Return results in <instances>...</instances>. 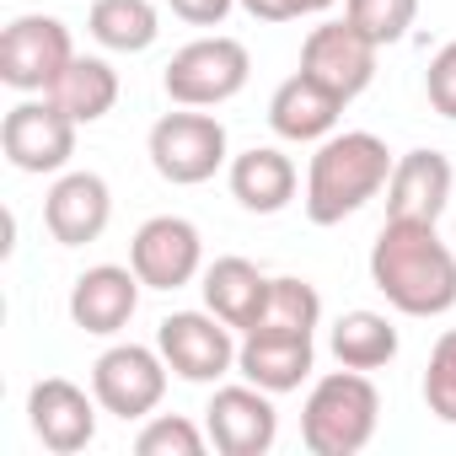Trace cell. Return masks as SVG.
Wrapping results in <instances>:
<instances>
[{"instance_id": "6da1fadb", "label": "cell", "mask_w": 456, "mask_h": 456, "mask_svg": "<svg viewBox=\"0 0 456 456\" xmlns=\"http://www.w3.org/2000/svg\"><path fill=\"white\" fill-rule=\"evenodd\" d=\"M370 285L403 317H440L456 306V253L435 220H387L370 248Z\"/></svg>"}, {"instance_id": "7a4b0ae2", "label": "cell", "mask_w": 456, "mask_h": 456, "mask_svg": "<svg viewBox=\"0 0 456 456\" xmlns=\"http://www.w3.org/2000/svg\"><path fill=\"white\" fill-rule=\"evenodd\" d=\"M392 151L370 129H344L328 134L306 167V220L312 225H338L360 204H370L392 183Z\"/></svg>"}, {"instance_id": "3957f363", "label": "cell", "mask_w": 456, "mask_h": 456, "mask_svg": "<svg viewBox=\"0 0 456 456\" xmlns=\"http://www.w3.org/2000/svg\"><path fill=\"white\" fill-rule=\"evenodd\" d=\"M381 424V392L365 370H333L312 387L301 408V440L312 456H360Z\"/></svg>"}, {"instance_id": "277c9868", "label": "cell", "mask_w": 456, "mask_h": 456, "mask_svg": "<svg viewBox=\"0 0 456 456\" xmlns=\"http://www.w3.org/2000/svg\"><path fill=\"white\" fill-rule=\"evenodd\" d=\"M253 76V60L237 38H193L188 49L172 54L161 86L177 108H220V102H232Z\"/></svg>"}, {"instance_id": "5b68a950", "label": "cell", "mask_w": 456, "mask_h": 456, "mask_svg": "<svg viewBox=\"0 0 456 456\" xmlns=\"http://www.w3.org/2000/svg\"><path fill=\"white\" fill-rule=\"evenodd\" d=\"M151 167H156V177H167L177 188L209 183L225 167V124L209 113H193V108L156 118L151 124Z\"/></svg>"}, {"instance_id": "8992f818", "label": "cell", "mask_w": 456, "mask_h": 456, "mask_svg": "<svg viewBox=\"0 0 456 456\" xmlns=\"http://www.w3.org/2000/svg\"><path fill=\"white\" fill-rule=\"evenodd\" d=\"M167 360L161 349H145V344H113L108 354H97L92 365V392L97 403L113 413V419H145L156 413V403L167 397Z\"/></svg>"}, {"instance_id": "52a82bcc", "label": "cell", "mask_w": 456, "mask_h": 456, "mask_svg": "<svg viewBox=\"0 0 456 456\" xmlns=\"http://www.w3.org/2000/svg\"><path fill=\"white\" fill-rule=\"evenodd\" d=\"M129 269L151 290H183V285H193V274L204 269V237H199V225L183 220V215H151L134 232V242H129Z\"/></svg>"}, {"instance_id": "ba28073f", "label": "cell", "mask_w": 456, "mask_h": 456, "mask_svg": "<svg viewBox=\"0 0 456 456\" xmlns=\"http://www.w3.org/2000/svg\"><path fill=\"white\" fill-rule=\"evenodd\" d=\"M70 60L76 44L60 17H17L0 38V81L12 92H49Z\"/></svg>"}, {"instance_id": "9c48e42d", "label": "cell", "mask_w": 456, "mask_h": 456, "mask_svg": "<svg viewBox=\"0 0 456 456\" xmlns=\"http://www.w3.org/2000/svg\"><path fill=\"white\" fill-rule=\"evenodd\" d=\"M156 349H161V360L172 365V376L199 381V387H204V381H220L225 370L237 365L232 328H225L215 312H172V317H161Z\"/></svg>"}, {"instance_id": "30bf717a", "label": "cell", "mask_w": 456, "mask_h": 456, "mask_svg": "<svg viewBox=\"0 0 456 456\" xmlns=\"http://www.w3.org/2000/svg\"><path fill=\"white\" fill-rule=\"evenodd\" d=\"M274 392L264 387H220L204 408V429H209V445L220 456H269L274 440H280V413L269 403Z\"/></svg>"}, {"instance_id": "8fae6325", "label": "cell", "mask_w": 456, "mask_h": 456, "mask_svg": "<svg viewBox=\"0 0 456 456\" xmlns=\"http://www.w3.org/2000/svg\"><path fill=\"white\" fill-rule=\"evenodd\" d=\"M0 151H6V161L17 172H60L70 156H76V118L60 113L49 97L44 102H17L6 113V124H0Z\"/></svg>"}, {"instance_id": "7c38bea8", "label": "cell", "mask_w": 456, "mask_h": 456, "mask_svg": "<svg viewBox=\"0 0 456 456\" xmlns=\"http://www.w3.org/2000/svg\"><path fill=\"white\" fill-rule=\"evenodd\" d=\"M376 54H381V49H376L354 22H322V28H312L306 44H301V70H306L312 81H322L333 97L354 102V97L376 81Z\"/></svg>"}, {"instance_id": "4fadbf2b", "label": "cell", "mask_w": 456, "mask_h": 456, "mask_svg": "<svg viewBox=\"0 0 456 456\" xmlns=\"http://www.w3.org/2000/svg\"><path fill=\"white\" fill-rule=\"evenodd\" d=\"M97 397V392H92ZM76 381H65V376H44L33 392H28V424H33V435L49 445V451H60V456H70V451H86L92 445V435H97V403H92Z\"/></svg>"}, {"instance_id": "5bb4252c", "label": "cell", "mask_w": 456, "mask_h": 456, "mask_svg": "<svg viewBox=\"0 0 456 456\" xmlns=\"http://www.w3.org/2000/svg\"><path fill=\"white\" fill-rule=\"evenodd\" d=\"M108 215H113V193L97 172H65L49 199H44V220H49V237L60 248H86L108 232Z\"/></svg>"}, {"instance_id": "9a60e30c", "label": "cell", "mask_w": 456, "mask_h": 456, "mask_svg": "<svg viewBox=\"0 0 456 456\" xmlns=\"http://www.w3.org/2000/svg\"><path fill=\"white\" fill-rule=\"evenodd\" d=\"M317 365V349H312V333H285V328H253L242 344H237V370L264 387V392H296Z\"/></svg>"}, {"instance_id": "2e32d148", "label": "cell", "mask_w": 456, "mask_h": 456, "mask_svg": "<svg viewBox=\"0 0 456 456\" xmlns=\"http://www.w3.org/2000/svg\"><path fill=\"white\" fill-rule=\"evenodd\" d=\"M134 306H140V274H134V269L97 264V269H86V274L70 285V322H76L81 333L113 338L118 328H129Z\"/></svg>"}, {"instance_id": "e0dca14e", "label": "cell", "mask_w": 456, "mask_h": 456, "mask_svg": "<svg viewBox=\"0 0 456 456\" xmlns=\"http://www.w3.org/2000/svg\"><path fill=\"white\" fill-rule=\"evenodd\" d=\"M451 161L440 151H408L392 167L387 183V220H440L451 204Z\"/></svg>"}, {"instance_id": "ac0fdd59", "label": "cell", "mask_w": 456, "mask_h": 456, "mask_svg": "<svg viewBox=\"0 0 456 456\" xmlns=\"http://www.w3.org/2000/svg\"><path fill=\"white\" fill-rule=\"evenodd\" d=\"M269 290H274V280L258 264H248V258H215L204 269V306L225 328H237V333H253L264 322Z\"/></svg>"}, {"instance_id": "d6986e66", "label": "cell", "mask_w": 456, "mask_h": 456, "mask_svg": "<svg viewBox=\"0 0 456 456\" xmlns=\"http://www.w3.org/2000/svg\"><path fill=\"white\" fill-rule=\"evenodd\" d=\"M338 113H344V97H333L322 81H312L306 70H296L290 81H280V92L269 97V124L280 140H296V145H312V140H328L338 129Z\"/></svg>"}, {"instance_id": "ffe728a7", "label": "cell", "mask_w": 456, "mask_h": 456, "mask_svg": "<svg viewBox=\"0 0 456 456\" xmlns=\"http://www.w3.org/2000/svg\"><path fill=\"white\" fill-rule=\"evenodd\" d=\"M232 193L253 215H280L296 199V161L274 145H253L232 161Z\"/></svg>"}, {"instance_id": "44dd1931", "label": "cell", "mask_w": 456, "mask_h": 456, "mask_svg": "<svg viewBox=\"0 0 456 456\" xmlns=\"http://www.w3.org/2000/svg\"><path fill=\"white\" fill-rule=\"evenodd\" d=\"M44 97H49L60 113H70L76 124H97V118L113 113V102H118V76H113L108 60L76 54V60L54 76V86H49Z\"/></svg>"}, {"instance_id": "7402d4cb", "label": "cell", "mask_w": 456, "mask_h": 456, "mask_svg": "<svg viewBox=\"0 0 456 456\" xmlns=\"http://www.w3.org/2000/svg\"><path fill=\"white\" fill-rule=\"evenodd\" d=\"M92 38L113 54H145L161 33L156 6L151 0H92V17H86Z\"/></svg>"}, {"instance_id": "603a6c76", "label": "cell", "mask_w": 456, "mask_h": 456, "mask_svg": "<svg viewBox=\"0 0 456 456\" xmlns=\"http://www.w3.org/2000/svg\"><path fill=\"white\" fill-rule=\"evenodd\" d=\"M333 360L349 370H381L397 354V328L381 312H344L333 322Z\"/></svg>"}, {"instance_id": "cb8c5ba5", "label": "cell", "mask_w": 456, "mask_h": 456, "mask_svg": "<svg viewBox=\"0 0 456 456\" xmlns=\"http://www.w3.org/2000/svg\"><path fill=\"white\" fill-rule=\"evenodd\" d=\"M419 17V0H344V22H354L376 49L403 44Z\"/></svg>"}, {"instance_id": "d4e9b609", "label": "cell", "mask_w": 456, "mask_h": 456, "mask_svg": "<svg viewBox=\"0 0 456 456\" xmlns=\"http://www.w3.org/2000/svg\"><path fill=\"white\" fill-rule=\"evenodd\" d=\"M317 322H322V296H317L306 280H274V290H269V306H264V322H258V328L317 333Z\"/></svg>"}, {"instance_id": "484cf974", "label": "cell", "mask_w": 456, "mask_h": 456, "mask_svg": "<svg viewBox=\"0 0 456 456\" xmlns=\"http://www.w3.org/2000/svg\"><path fill=\"white\" fill-rule=\"evenodd\" d=\"M204 435H209V429H199V424L183 419V413H156V419L134 435V451H140V456H204Z\"/></svg>"}, {"instance_id": "4316f807", "label": "cell", "mask_w": 456, "mask_h": 456, "mask_svg": "<svg viewBox=\"0 0 456 456\" xmlns=\"http://www.w3.org/2000/svg\"><path fill=\"white\" fill-rule=\"evenodd\" d=\"M424 403L440 424H456V328L440 333V344L429 349V370H424Z\"/></svg>"}, {"instance_id": "83f0119b", "label": "cell", "mask_w": 456, "mask_h": 456, "mask_svg": "<svg viewBox=\"0 0 456 456\" xmlns=\"http://www.w3.org/2000/svg\"><path fill=\"white\" fill-rule=\"evenodd\" d=\"M424 92H429V108L440 118H456V44H445L429 70H424Z\"/></svg>"}, {"instance_id": "f1b7e54d", "label": "cell", "mask_w": 456, "mask_h": 456, "mask_svg": "<svg viewBox=\"0 0 456 456\" xmlns=\"http://www.w3.org/2000/svg\"><path fill=\"white\" fill-rule=\"evenodd\" d=\"M237 6L258 22H296V17H317L328 12L333 0H237Z\"/></svg>"}, {"instance_id": "f546056e", "label": "cell", "mask_w": 456, "mask_h": 456, "mask_svg": "<svg viewBox=\"0 0 456 456\" xmlns=\"http://www.w3.org/2000/svg\"><path fill=\"white\" fill-rule=\"evenodd\" d=\"M167 6H172V17H183L193 28H220L225 17H232L237 0H167Z\"/></svg>"}]
</instances>
